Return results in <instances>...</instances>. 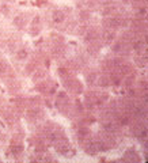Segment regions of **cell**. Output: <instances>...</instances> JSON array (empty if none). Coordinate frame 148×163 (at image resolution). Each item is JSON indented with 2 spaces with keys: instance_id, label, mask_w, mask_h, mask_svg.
<instances>
[{
  "instance_id": "3957f363",
  "label": "cell",
  "mask_w": 148,
  "mask_h": 163,
  "mask_svg": "<svg viewBox=\"0 0 148 163\" xmlns=\"http://www.w3.org/2000/svg\"><path fill=\"white\" fill-rule=\"evenodd\" d=\"M29 31H30V34H33V35H37L39 31H41V21H39L38 16H36V18L33 19V22H31V24H30V29H29Z\"/></svg>"
},
{
  "instance_id": "5b68a950",
  "label": "cell",
  "mask_w": 148,
  "mask_h": 163,
  "mask_svg": "<svg viewBox=\"0 0 148 163\" xmlns=\"http://www.w3.org/2000/svg\"><path fill=\"white\" fill-rule=\"evenodd\" d=\"M124 160L126 162H139V155L134 149H128V151L124 154Z\"/></svg>"
},
{
  "instance_id": "52a82bcc",
  "label": "cell",
  "mask_w": 148,
  "mask_h": 163,
  "mask_svg": "<svg viewBox=\"0 0 148 163\" xmlns=\"http://www.w3.org/2000/svg\"><path fill=\"white\" fill-rule=\"evenodd\" d=\"M96 76H98V73H96V72H93V71H91L90 73H87V75H86V82H87L88 84H95Z\"/></svg>"
},
{
  "instance_id": "9c48e42d",
  "label": "cell",
  "mask_w": 148,
  "mask_h": 163,
  "mask_svg": "<svg viewBox=\"0 0 148 163\" xmlns=\"http://www.w3.org/2000/svg\"><path fill=\"white\" fill-rule=\"evenodd\" d=\"M2 11H3V14H8V12H10V10H8V7H7V5H3Z\"/></svg>"
},
{
  "instance_id": "277c9868",
  "label": "cell",
  "mask_w": 148,
  "mask_h": 163,
  "mask_svg": "<svg viewBox=\"0 0 148 163\" xmlns=\"http://www.w3.org/2000/svg\"><path fill=\"white\" fill-rule=\"evenodd\" d=\"M10 151H11V154L14 155V156H19V155L23 152L22 143H20V141H12L11 147H10Z\"/></svg>"
},
{
  "instance_id": "ba28073f",
  "label": "cell",
  "mask_w": 148,
  "mask_h": 163,
  "mask_svg": "<svg viewBox=\"0 0 148 163\" xmlns=\"http://www.w3.org/2000/svg\"><path fill=\"white\" fill-rule=\"evenodd\" d=\"M90 16H91V14H90V11H88V10H82L79 12V18H80V21H83V22L88 21Z\"/></svg>"
},
{
  "instance_id": "7a4b0ae2",
  "label": "cell",
  "mask_w": 148,
  "mask_h": 163,
  "mask_svg": "<svg viewBox=\"0 0 148 163\" xmlns=\"http://www.w3.org/2000/svg\"><path fill=\"white\" fill-rule=\"evenodd\" d=\"M65 19H67V15H65V12H64L63 10H55V11H53V14H52V21L55 22L56 24L64 23V22H65Z\"/></svg>"
},
{
  "instance_id": "6da1fadb",
  "label": "cell",
  "mask_w": 148,
  "mask_h": 163,
  "mask_svg": "<svg viewBox=\"0 0 148 163\" xmlns=\"http://www.w3.org/2000/svg\"><path fill=\"white\" fill-rule=\"evenodd\" d=\"M0 78L4 80V83L11 80V79H15L14 71H12L11 65H10L6 60H2V61H0Z\"/></svg>"
},
{
  "instance_id": "8992f818",
  "label": "cell",
  "mask_w": 148,
  "mask_h": 163,
  "mask_svg": "<svg viewBox=\"0 0 148 163\" xmlns=\"http://www.w3.org/2000/svg\"><path fill=\"white\" fill-rule=\"evenodd\" d=\"M14 24L18 27V29H22V27H25V24H26V16H25V15H18V16H15Z\"/></svg>"
}]
</instances>
